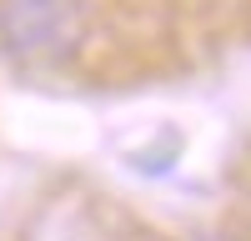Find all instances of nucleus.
<instances>
[{
    "instance_id": "1",
    "label": "nucleus",
    "mask_w": 251,
    "mask_h": 241,
    "mask_svg": "<svg viewBox=\"0 0 251 241\" xmlns=\"http://www.w3.org/2000/svg\"><path fill=\"white\" fill-rule=\"evenodd\" d=\"M86 46L80 0H0V50L20 66H60Z\"/></svg>"
}]
</instances>
